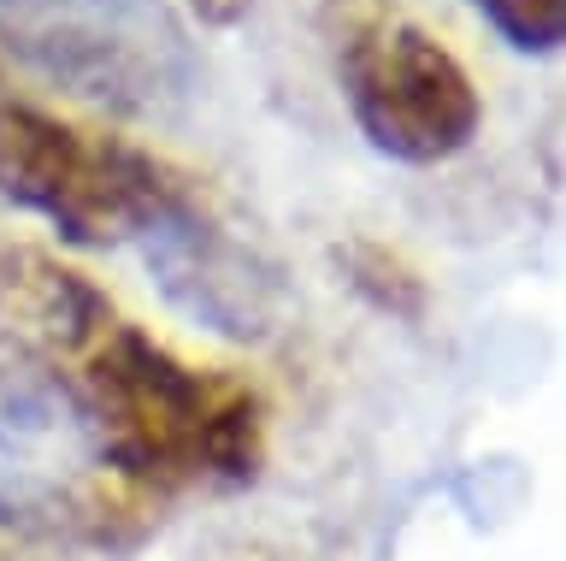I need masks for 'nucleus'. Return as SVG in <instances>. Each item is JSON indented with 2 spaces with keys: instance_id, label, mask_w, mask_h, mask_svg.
Wrapping results in <instances>:
<instances>
[{
  "instance_id": "obj_1",
  "label": "nucleus",
  "mask_w": 566,
  "mask_h": 561,
  "mask_svg": "<svg viewBox=\"0 0 566 561\" xmlns=\"http://www.w3.org/2000/svg\"><path fill=\"white\" fill-rule=\"evenodd\" d=\"M71 396L95 426L101 467L154 497L248 485L265 461V396L230 366H189L154 331L113 320L71 361Z\"/></svg>"
},
{
  "instance_id": "obj_2",
  "label": "nucleus",
  "mask_w": 566,
  "mask_h": 561,
  "mask_svg": "<svg viewBox=\"0 0 566 561\" xmlns=\"http://www.w3.org/2000/svg\"><path fill=\"white\" fill-rule=\"evenodd\" d=\"M0 196L48 219L77 249L154 237L207 207L201 184L166 154L113 131H88L0 90Z\"/></svg>"
},
{
  "instance_id": "obj_3",
  "label": "nucleus",
  "mask_w": 566,
  "mask_h": 561,
  "mask_svg": "<svg viewBox=\"0 0 566 561\" xmlns=\"http://www.w3.org/2000/svg\"><path fill=\"white\" fill-rule=\"evenodd\" d=\"M318 37L354 131L384 160L442 166L472 148L484 95L454 48L437 42L413 12H401L396 0H325Z\"/></svg>"
},
{
  "instance_id": "obj_4",
  "label": "nucleus",
  "mask_w": 566,
  "mask_h": 561,
  "mask_svg": "<svg viewBox=\"0 0 566 561\" xmlns=\"http://www.w3.org/2000/svg\"><path fill=\"white\" fill-rule=\"evenodd\" d=\"M148 242V267L195 325L230 343H265L283 320V284L254 249H242L207 207L159 225Z\"/></svg>"
},
{
  "instance_id": "obj_5",
  "label": "nucleus",
  "mask_w": 566,
  "mask_h": 561,
  "mask_svg": "<svg viewBox=\"0 0 566 561\" xmlns=\"http://www.w3.org/2000/svg\"><path fill=\"white\" fill-rule=\"evenodd\" d=\"M0 320H12L18 337L35 343L48 361L71 366L118 313L88 272L65 267L42 249H12L7 284H0Z\"/></svg>"
},
{
  "instance_id": "obj_6",
  "label": "nucleus",
  "mask_w": 566,
  "mask_h": 561,
  "mask_svg": "<svg viewBox=\"0 0 566 561\" xmlns=\"http://www.w3.org/2000/svg\"><path fill=\"white\" fill-rule=\"evenodd\" d=\"M336 267H343L348 290L360 295L366 308L389 313V320L419 325V320H424V308H431V290H424L419 267H413L407 254H396L389 242L354 237V242H343V249H336Z\"/></svg>"
},
{
  "instance_id": "obj_7",
  "label": "nucleus",
  "mask_w": 566,
  "mask_h": 561,
  "mask_svg": "<svg viewBox=\"0 0 566 561\" xmlns=\"http://www.w3.org/2000/svg\"><path fill=\"white\" fill-rule=\"evenodd\" d=\"M513 54H555L566 37V0H472Z\"/></svg>"
},
{
  "instance_id": "obj_8",
  "label": "nucleus",
  "mask_w": 566,
  "mask_h": 561,
  "mask_svg": "<svg viewBox=\"0 0 566 561\" xmlns=\"http://www.w3.org/2000/svg\"><path fill=\"white\" fill-rule=\"evenodd\" d=\"M248 7H254V0H189V12H195V19H201V24H212V30L237 24Z\"/></svg>"
},
{
  "instance_id": "obj_9",
  "label": "nucleus",
  "mask_w": 566,
  "mask_h": 561,
  "mask_svg": "<svg viewBox=\"0 0 566 561\" xmlns=\"http://www.w3.org/2000/svg\"><path fill=\"white\" fill-rule=\"evenodd\" d=\"M7 7L24 12V24L30 19H53V12H83V7H106V0H7Z\"/></svg>"
},
{
  "instance_id": "obj_10",
  "label": "nucleus",
  "mask_w": 566,
  "mask_h": 561,
  "mask_svg": "<svg viewBox=\"0 0 566 561\" xmlns=\"http://www.w3.org/2000/svg\"><path fill=\"white\" fill-rule=\"evenodd\" d=\"M7 260H12V249H7V242H0V284H7Z\"/></svg>"
},
{
  "instance_id": "obj_11",
  "label": "nucleus",
  "mask_w": 566,
  "mask_h": 561,
  "mask_svg": "<svg viewBox=\"0 0 566 561\" xmlns=\"http://www.w3.org/2000/svg\"><path fill=\"white\" fill-rule=\"evenodd\" d=\"M254 561H272V555H254Z\"/></svg>"
}]
</instances>
